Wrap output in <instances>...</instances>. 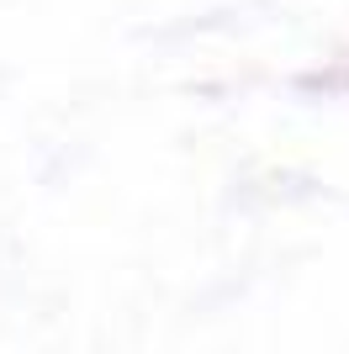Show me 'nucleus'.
Masks as SVG:
<instances>
[]
</instances>
